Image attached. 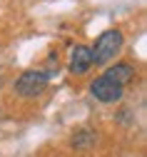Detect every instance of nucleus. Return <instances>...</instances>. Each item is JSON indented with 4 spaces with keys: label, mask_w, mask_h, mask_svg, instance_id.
Returning a JSON list of instances; mask_svg holds the SVG:
<instances>
[{
    "label": "nucleus",
    "mask_w": 147,
    "mask_h": 157,
    "mask_svg": "<svg viewBox=\"0 0 147 157\" xmlns=\"http://www.w3.org/2000/svg\"><path fill=\"white\" fill-rule=\"evenodd\" d=\"M48 87V72H40V70H28L20 75V80L15 82V92L23 95V97H35Z\"/></svg>",
    "instance_id": "2"
},
{
    "label": "nucleus",
    "mask_w": 147,
    "mask_h": 157,
    "mask_svg": "<svg viewBox=\"0 0 147 157\" xmlns=\"http://www.w3.org/2000/svg\"><path fill=\"white\" fill-rule=\"evenodd\" d=\"M92 95L97 97L100 102H117L120 97H122V85H117V82H112V80H107V77H97V80L92 82Z\"/></svg>",
    "instance_id": "3"
},
{
    "label": "nucleus",
    "mask_w": 147,
    "mask_h": 157,
    "mask_svg": "<svg viewBox=\"0 0 147 157\" xmlns=\"http://www.w3.org/2000/svg\"><path fill=\"white\" fill-rule=\"evenodd\" d=\"M92 142H95V132H90V130H80V132L72 137V145L80 147V150H82V147H90Z\"/></svg>",
    "instance_id": "6"
},
{
    "label": "nucleus",
    "mask_w": 147,
    "mask_h": 157,
    "mask_svg": "<svg viewBox=\"0 0 147 157\" xmlns=\"http://www.w3.org/2000/svg\"><path fill=\"white\" fill-rule=\"evenodd\" d=\"M90 65H92V52H90V48L77 45V48L72 50V57H70V70L77 72V75H82V72L90 70Z\"/></svg>",
    "instance_id": "4"
},
{
    "label": "nucleus",
    "mask_w": 147,
    "mask_h": 157,
    "mask_svg": "<svg viewBox=\"0 0 147 157\" xmlns=\"http://www.w3.org/2000/svg\"><path fill=\"white\" fill-rule=\"evenodd\" d=\"M105 77L112 80V82H117V85H127L135 77V67L127 65V63H117V65H112L107 72H105Z\"/></svg>",
    "instance_id": "5"
},
{
    "label": "nucleus",
    "mask_w": 147,
    "mask_h": 157,
    "mask_svg": "<svg viewBox=\"0 0 147 157\" xmlns=\"http://www.w3.org/2000/svg\"><path fill=\"white\" fill-rule=\"evenodd\" d=\"M122 48V33L120 30H107V33H102L97 37V43H95V50L92 52V63L95 65H105V63H110L112 57L120 52Z\"/></svg>",
    "instance_id": "1"
}]
</instances>
